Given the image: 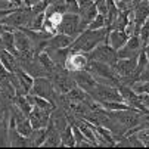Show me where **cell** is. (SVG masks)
Listing matches in <instances>:
<instances>
[{
    "label": "cell",
    "mask_w": 149,
    "mask_h": 149,
    "mask_svg": "<svg viewBox=\"0 0 149 149\" xmlns=\"http://www.w3.org/2000/svg\"><path fill=\"white\" fill-rule=\"evenodd\" d=\"M108 33H109L108 28H99V30L86 28L78 37L74 38V41L70 46V50L90 53L96 46L105 43V41L108 40Z\"/></svg>",
    "instance_id": "cell-1"
},
{
    "label": "cell",
    "mask_w": 149,
    "mask_h": 149,
    "mask_svg": "<svg viewBox=\"0 0 149 149\" xmlns=\"http://www.w3.org/2000/svg\"><path fill=\"white\" fill-rule=\"evenodd\" d=\"M87 71L95 75V78L97 80V83L111 84V86H115V87H118L120 84H121L120 77L117 75L114 67L109 65V63H103V62L90 59V63H89V67H87Z\"/></svg>",
    "instance_id": "cell-2"
},
{
    "label": "cell",
    "mask_w": 149,
    "mask_h": 149,
    "mask_svg": "<svg viewBox=\"0 0 149 149\" xmlns=\"http://www.w3.org/2000/svg\"><path fill=\"white\" fill-rule=\"evenodd\" d=\"M49 78L52 80L53 86H55V90L59 95H67L70 90H72L77 86L72 72L68 71L63 65H58V63H56L55 71L52 72V75Z\"/></svg>",
    "instance_id": "cell-3"
},
{
    "label": "cell",
    "mask_w": 149,
    "mask_h": 149,
    "mask_svg": "<svg viewBox=\"0 0 149 149\" xmlns=\"http://www.w3.org/2000/svg\"><path fill=\"white\" fill-rule=\"evenodd\" d=\"M33 16H34V12L31 10V8H28V6H18L10 15L2 18V22L5 25L16 30V28L28 27Z\"/></svg>",
    "instance_id": "cell-4"
},
{
    "label": "cell",
    "mask_w": 149,
    "mask_h": 149,
    "mask_svg": "<svg viewBox=\"0 0 149 149\" xmlns=\"http://www.w3.org/2000/svg\"><path fill=\"white\" fill-rule=\"evenodd\" d=\"M30 93L45 97V99L53 102L55 105H56L58 97H59V93L55 90V86H53V83L49 77H37V78H34V84H33Z\"/></svg>",
    "instance_id": "cell-5"
},
{
    "label": "cell",
    "mask_w": 149,
    "mask_h": 149,
    "mask_svg": "<svg viewBox=\"0 0 149 149\" xmlns=\"http://www.w3.org/2000/svg\"><path fill=\"white\" fill-rule=\"evenodd\" d=\"M83 31H84V28H83V25H81L80 13H71V12L63 13L62 21H61V24H59V27H58V33L67 34V36L75 38V37H78Z\"/></svg>",
    "instance_id": "cell-6"
},
{
    "label": "cell",
    "mask_w": 149,
    "mask_h": 149,
    "mask_svg": "<svg viewBox=\"0 0 149 149\" xmlns=\"http://www.w3.org/2000/svg\"><path fill=\"white\" fill-rule=\"evenodd\" d=\"M97 103L109 102V100H123V96L118 90V87L111 86V84H102L97 83V86L89 93ZM124 102V100H123Z\"/></svg>",
    "instance_id": "cell-7"
},
{
    "label": "cell",
    "mask_w": 149,
    "mask_h": 149,
    "mask_svg": "<svg viewBox=\"0 0 149 149\" xmlns=\"http://www.w3.org/2000/svg\"><path fill=\"white\" fill-rule=\"evenodd\" d=\"M90 63V56L89 53H84V52H77V50H70L67 59H65V67L68 71L75 72V71H83V70H87Z\"/></svg>",
    "instance_id": "cell-8"
},
{
    "label": "cell",
    "mask_w": 149,
    "mask_h": 149,
    "mask_svg": "<svg viewBox=\"0 0 149 149\" xmlns=\"http://www.w3.org/2000/svg\"><path fill=\"white\" fill-rule=\"evenodd\" d=\"M90 59L93 61H99V62H103V63H109V65H114V63L118 61V52L111 47L108 43H102L99 46H96L90 53H89Z\"/></svg>",
    "instance_id": "cell-9"
},
{
    "label": "cell",
    "mask_w": 149,
    "mask_h": 149,
    "mask_svg": "<svg viewBox=\"0 0 149 149\" xmlns=\"http://www.w3.org/2000/svg\"><path fill=\"white\" fill-rule=\"evenodd\" d=\"M149 18V2L148 0H140V2L130 10V21H133L136 25V31H140V27Z\"/></svg>",
    "instance_id": "cell-10"
},
{
    "label": "cell",
    "mask_w": 149,
    "mask_h": 149,
    "mask_svg": "<svg viewBox=\"0 0 149 149\" xmlns=\"http://www.w3.org/2000/svg\"><path fill=\"white\" fill-rule=\"evenodd\" d=\"M142 41H140V37L139 34H133L129 37L127 43L120 49L117 50L118 52V59L120 58H133V56H137L142 50Z\"/></svg>",
    "instance_id": "cell-11"
},
{
    "label": "cell",
    "mask_w": 149,
    "mask_h": 149,
    "mask_svg": "<svg viewBox=\"0 0 149 149\" xmlns=\"http://www.w3.org/2000/svg\"><path fill=\"white\" fill-rule=\"evenodd\" d=\"M74 80L77 83V86L81 87L83 90H86L87 93H90L96 86H97V80L95 78V75L92 72H89L87 70H83V71H75L72 72Z\"/></svg>",
    "instance_id": "cell-12"
},
{
    "label": "cell",
    "mask_w": 149,
    "mask_h": 149,
    "mask_svg": "<svg viewBox=\"0 0 149 149\" xmlns=\"http://www.w3.org/2000/svg\"><path fill=\"white\" fill-rule=\"evenodd\" d=\"M50 115H52V112L34 106L33 111L28 115V120L33 125V129H46L50 123Z\"/></svg>",
    "instance_id": "cell-13"
},
{
    "label": "cell",
    "mask_w": 149,
    "mask_h": 149,
    "mask_svg": "<svg viewBox=\"0 0 149 149\" xmlns=\"http://www.w3.org/2000/svg\"><path fill=\"white\" fill-rule=\"evenodd\" d=\"M74 41L72 37L67 36V34H62V33H56L53 34L46 43V47L45 50L46 52H53V50H59V49H65V47H70L71 43Z\"/></svg>",
    "instance_id": "cell-14"
},
{
    "label": "cell",
    "mask_w": 149,
    "mask_h": 149,
    "mask_svg": "<svg viewBox=\"0 0 149 149\" xmlns=\"http://www.w3.org/2000/svg\"><path fill=\"white\" fill-rule=\"evenodd\" d=\"M129 34H127L125 30H109L108 33V40H106V43H108L111 47H114L115 50H120L125 43H127V40H129Z\"/></svg>",
    "instance_id": "cell-15"
},
{
    "label": "cell",
    "mask_w": 149,
    "mask_h": 149,
    "mask_svg": "<svg viewBox=\"0 0 149 149\" xmlns=\"http://www.w3.org/2000/svg\"><path fill=\"white\" fill-rule=\"evenodd\" d=\"M13 74L16 75V78H18V81H19V84H21V89L24 90L25 95H28V93L31 92L33 84H34V77H31L24 68H21V67H18Z\"/></svg>",
    "instance_id": "cell-16"
},
{
    "label": "cell",
    "mask_w": 149,
    "mask_h": 149,
    "mask_svg": "<svg viewBox=\"0 0 149 149\" xmlns=\"http://www.w3.org/2000/svg\"><path fill=\"white\" fill-rule=\"evenodd\" d=\"M0 62L3 63V67H5L9 72H15L16 68L19 67L16 56H15L12 52L6 50V49H0Z\"/></svg>",
    "instance_id": "cell-17"
},
{
    "label": "cell",
    "mask_w": 149,
    "mask_h": 149,
    "mask_svg": "<svg viewBox=\"0 0 149 149\" xmlns=\"http://www.w3.org/2000/svg\"><path fill=\"white\" fill-rule=\"evenodd\" d=\"M9 145L10 146H31L30 137L21 134L16 129H9Z\"/></svg>",
    "instance_id": "cell-18"
},
{
    "label": "cell",
    "mask_w": 149,
    "mask_h": 149,
    "mask_svg": "<svg viewBox=\"0 0 149 149\" xmlns=\"http://www.w3.org/2000/svg\"><path fill=\"white\" fill-rule=\"evenodd\" d=\"M12 102H13V105L18 106V108L22 111L27 117L30 115V112H31L33 108H34V106L31 105V102L28 100L27 95H15V96L12 97Z\"/></svg>",
    "instance_id": "cell-19"
},
{
    "label": "cell",
    "mask_w": 149,
    "mask_h": 149,
    "mask_svg": "<svg viewBox=\"0 0 149 149\" xmlns=\"http://www.w3.org/2000/svg\"><path fill=\"white\" fill-rule=\"evenodd\" d=\"M43 146H62L61 143V132H58L52 124L47 125V136H46V140L43 143Z\"/></svg>",
    "instance_id": "cell-20"
},
{
    "label": "cell",
    "mask_w": 149,
    "mask_h": 149,
    "mask_svg": "<svg viewBox=\"0 0 149 149\" xmlns=\"http://www.w3.org/2000/svg\"><path fill=\"white\" fill-rule=\"evenodd\" d=\"M61 143L65 148L75 146V136H74V130H72L71 123H70V125H67L65 129L61 132Z\"/></svg>",
    "instance_id": "cell-21"
},
{
    "label": "cell",
    "mask_w": 149,
    "mask_h": 149,
    "mask_svg": "<svg viewBox=\"0 0 149 149\" xmlns=\"http://www.w3.org/2000/svg\"><path fill=\"white\" fill-rule=\"evenodd\" d=\"M46 136H47V127L46 129H34L33 133L30 134L31 146H43Z\"/></svg>",
    "instance_id": "cell-22"
},
{
    "label": "cell",
    "mask_w": 149,
    "mask_h": 149,
    "mask_svg": "<svg viewBox=\"0 0 149 149\" xmlns=\"http://www.w3.org/2000/svg\"><path fill=\"white\" fill-rule=\"evenodd\" d=\"M45 19H46L45 12H41V13H34V16L31 18V22H30V25H28L27 28H31V30H43Z\"/></svg>",
    "instance_id": "cell-23"
},
{
    "label": "cell",
    "mask_w": 149,
    "mask_h": 149,
    "mask_svg": "<svg viewBox=\"0 0 149 149\" xmlns=\"http://www.w3.org/2000/svg\"><path fill=\"white\" fill-rule=\"evenodd\" d=\"M87 28H90V30H99V28H106V16L105 15H102V13H97L96 15V18L92 21V22L89 24V27Z\"/></svg>",
    "instance_id": "cell-24"
},
{
    "label": "cell",
    "mask_w": 149,
    "mask_h": 149,
    "mask_svg": "<svg viewBox=\"0 0 149 149\" xmlns=\"http://www.w3.org/2000/svg\"><path fill=\"white\" fill-rule=\"evenodd\" d=\"M140 129H149V109H143L140 111V121H139V125L136 127L134 130L132 132H136V130H140ZM129 133V132H127Z\"/></svg>",
    "instance_id": "cell-25"
},
{
    "label": "cell",
    "mask_w": 149,
    "mask_h": 149,
    "mask_svg": "<svg viewBox=\"0 0 149 149\" xmlns=\"http://www.w3.org/2000/svg\"><path fill=\"white\" fill-rule=\"evenodd\" d=\"M133 89L136 90V93L139 95H145V93H149V81H139L136 83Z\"/></svg>",
    "instance_id": "cell-26"
},
{
    "label": "cell",
    "mask_w": 149,
    "mask_h": 149,
    "mask_svg": "<svg viewBox=\"0 0 149 149\" xmlns=\"http://www.w3.org/2000/svg\"><path fill=\"white\" fill-rule=\"evenodd\" d=\"M134 133L139 136L143 146H149V129H140V130H136Z\"/></svg>",
    "instance_id": "cell-27"
},
{
    "label": "cell",
    "mask_w": 149,
    "mask_h": 149,
    "mask_svg": "<svg viewBox=\"0 0 149 149\" xmlns=\"http://www.w3.org/2000/svg\"><path fill=\"white\" fill-rule=\"evenodd\" d=\"M139 81H149V62H148L146 68L143 70V72L140 74V77H139ZM139 81H137V83H139Z\"/></svg>",
    "instance_id": "cell-28"
},
{
    "label": "cell",
    "mask_w": 149,
    "mask_h": 149,
    "mask_svg": "<svg viewBox=\"0 0 149 149\" xmlns=\"http://www.w3.org/2000/svg\"><path fill=\"white\" fill-rule=\"evenodd\" d=\"M140 100H142V103H143L145 108H148V109H149V93L140 95Z\"/></svg>",
    "instance_id": "cell-29"
},
{
    "label": "cell",
    "mask_w": 149,
    "mask_h": 149,
    "mask_svg": "<svg viewBox=\"0 0 149 149\" xmlns=\"http://www.w3.org/2000/svg\"><path fill=\"white\" fill-rule=\"evenodd\" d=\"M40 2H43V0H24V6L31 8V6H34V5L40 3Z\"/></svg>",
    "instance_id": "cell-30"
},
{
    "label": "cell",
    "mask_w": 149,
    "mask_h": 149,
    "mask_svg": "<svg viewBox=\"0 0 149 149\" xmlns=\"http://www.w3.org/2000/svg\"><path fill=\"white\" fill-rule=\"evenodd\" d=\"M6 30V25L2 22V19H0V37H2V34H3V31Z\"/></svg>",
    "instance_id": "cell-31"
},
{
    "label": "cell",
    "mask_w": 149,
    "mask_h": 149,
    "mask_svg": "<svg viewBox=\"0 0 149 149\" xmlns=\"http://www.w3.org/2000/svg\"><path fill=\"white\" fill-rule=\"evenodd\" d=\"M146 52H148V58H149V50H146Z\"/></svg>",
    "instance_id": "cell-32"
},
{
    "label": "cell",
    "mask_w": 149,
    "mask_h": 149,
    "mask_svg": "<svg viewBox=\"0 0 149 149\" xmlns=\"http://www.w3.org/2000/svg\"><path fill=\"white\" fill-rule=\"evenodd\" d=\"M145 50H149V46H148V47H146V49H145Z\"/></svg>",
    "instance_id": "cell-33"
},
{
    "label": "cell",
    "mask_w": 149,
    "mask_h": 149,
    "mask_svg": "<svg viewBox=\"0 0 149 149\" xmlns=\"http://www.w3.org/2000/svg\"><path fill=\"white\" fill-rule=\"evenodd\" d=\"M22 2H24V0H22Z\"/></svg>",
    "instance_id": "cell-34"
}]
</instances>
